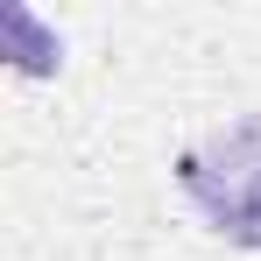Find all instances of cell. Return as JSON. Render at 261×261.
Instances as JSON below:
<instances>
[{"label": "cell", "instance_id": "obj_1", "mask_svg": "<svg viewBox=\"0 0 261 261\" xmlns=\"http://www.w3.org/2000/svg\"><path fill=\"white\" fill-rule=\"evenodd\" d=\"M170 176L226 247L261 254V113H240L226 127L198 134Z\"/></svg>", "mask_w": 261, "mask_h": 261}]
</instances>
